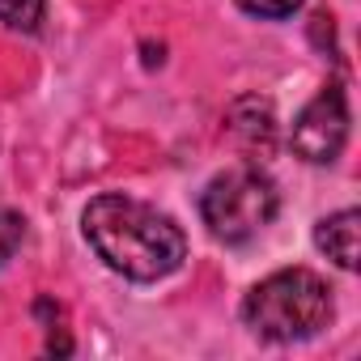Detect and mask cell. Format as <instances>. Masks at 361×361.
Listing matches in <instances>:
<instances>
[{"instance_id":"obj_1","label":"cell","mask_w":361,"mask_h":361,"mask_svg":"<svg viewBox=\"0 0 361 361\" xmlns=\"http://www.w3.org/2000/svg\"><path fill=\"white\" fill-rule=\"evenodd\" d=\"M81 234L111 272L140 281V285H153V281L178 272L188 259L183 226L170 213H161L136 196H119V192H106L85 204Z\"/></svg>"},{"instance_id":"obj_2","label":"cell","mask_w":361,"mask_h":361,"mask_svg":"<svg viewBox=\"0 0 361 361\" xmlns=\"http://www.w3.org/2000/svg\"><path fill=\"white\" fill-rule=\"evenodd\" d=\"M331 310H336L331 289L310 268H281L243 298V323L259 340H276V344L319 336L331 323Z\"/></svg>"},{"instance_id":"obj_3","label":"cell","mask_w":361,"mask_h":361,"mask_svg":"<svg viewBox=\"0 0 361 361\" xmlns=\"http://www.w3.org/2000/svg\"><path fill=\"white\" fill-rule=\"evenodd\" d=\"M281 209L276 178L259 170L255 161L230 166L209 178V188L200 192V221L217 243H247L264 226H272Z\"/></svg>"},{"instance_id":"obj_4","label":"cell","mask_w":361,"mask_h":361,"mask_svg":"<svg viewBox=\"0 0 361 361\" xmlns=\"http://www.w3.org/2000/svg\"><path fill=\"white\" fill-rule=\"evenodd\" d=\"M348 140V98H344V85L340 81H327L306 106L302 115L293 119V132H289V145L302 161H314V166H327L340 157Z\"/></svg>"},{"instance_id":"obj_5","label":"cell","mask_w":361,"mask_h":361,"mask_svg":"<svg viewBox=\"0 0 361 361\" xmlns=\"http://www.w3.org/2000/svg\"><path fill=\"white\" fill-rule=\"evenodd\" d=\"M357 234H361V213L357 209H340L331 217H323L314 226V247L344 272L357 268Z\"/></svg>"},{"instance_id":"obj_6","label":"cell","mask_w":361,"mask_h":361,"mask_svg":"<svg viewBox=\"0 0 361 361\" xmlns=\"http://www.w3.org/2000/svg\"><path fill=\"white\" fill-rule=\"evenodd\" d=\"M243 102H247L251 119H243V115L230 106V132H234V136H238L247 149H259V153H268V149H272V136H276V119H272V106H268L264 98H255V94H247Z\"/></svg>"},{"instance_id":"obj_7","label":"cell","mask_w":361,"mask_h":361,"mask_svg":"<svg viewBox=\"0 0 361 361\" xmlns=\"http://www.w3.org/2000/svg\"><path fill=\"white\" fill-rule=\"evenodd\" d=\"M43 13H47V0H0V22L9 30L35 35L43 26Z\"/></svg>"},{"instance_id":"obj_8","label":"cell","mask_w":361,"mask_h":361,"mask_svg":"<svg viewBox=\"0 0 361 361\" xmlns=\"http://www.w3.org/2000/svg\"><path fill=\"white\" fill-rule=\"evenodd\" d=\"M26 238V217L13 213V209H0V268L13 259V251L22 247Z\"/></svg>"},{"instance_id":"obj_9","label":"cell","mask_w":361,"mask_h":361,"mask_svg":"<svg viewBox=\"0 0 361 361\" xmlns=\"http://www.w3.org/2000/svg\"><path fill=\"white\" fill-rule=\"evenodd\" d=\"M302 5H306V0H238V9L251 13V18H259V22H285Z\"/></svg>"}]
</instances>
